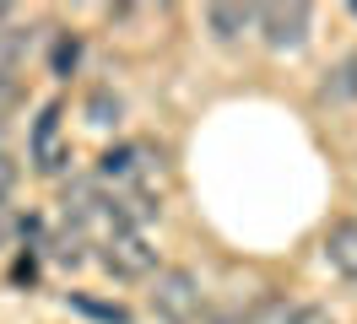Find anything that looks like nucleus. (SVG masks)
I'll list each match as a JSON object with an SVG mask.
<instances>
[{
  "label": "nucleus",
  "instance_id": "obj_1",
  "mask_svg": "<svg viewBox=\"0 0 357 324\" xmlns=\"http://www.w3.org/2000/svg\"><path fill=\"white\" fill-rule=\"evenodd\" d=\"M152 314L162 324H201L206 302H201V276L190 265H168L152 281Z\"/></svg>",
  "mask_w": 357,
  "mask_h": 324
},
{
  "label": "nucleus",
  "instance_id": "obj_2",
  "mask_svg": "<svg viewBox=\"0 0 357 324\" xmlns=\"http://www.w3.org/2000/svg\"><path fill=\"white\" fill-rule=\"evenodd\" d=\"M157 265V249L146 243L141 233H114L109 243H103V270L119 281H135V276H152Z\"/></svg>",
  "mask_w": 357,
  "mask_h": 324
},
{
  "label": "nucleus",
  "instance_id": "obj_3",
  "mask_svg": "<svg viewBox=\"0 0 357 324\" xmlns=\"http://www.w3.org/2000/svg\"><path fill=\"white\" fill-rule=\"evenodd\" d=\"M255 22H260V38L271 49H298L309 38V6H298V0L292 6H260Z\"/></svg>",
  "mask_w": 357,
  "mask_h": 324
},
{
  "label": "nucleus",
  "instance_id": "obj_4",
  "mask_svg": "<svg viewBox=\"0 0 357 324\" xmlns=\"http://www.w3.org/2000/svg\"><path fill=\"white\" fill-rule=\"evenodd\" d=\"M325 259H331L347 281H357V216L331 222V233H325Z\"/></svg>",
  "mask_w": 357,
  "mask_h": 324
},
{
  "label": "nucleus",
  "instance_id": "obj_5",
  "mask_svg": "<svg viewBox=\"0 0 357 324\" xmlns=\"http://www.w3.org/2000/svg\"><path fill=\"white\" fill-rule=\"evenodd\" d=\"M33 157H38L44 173H60V162H66V146H60V108L54 103H49L44 114H38V125H33Z\"/></svg>",
  "mask_w": 357,
  "mask_h": 324
},
{
  "label": "nucleus",
  "instance_id": "obj_6",
  "mask_svg": "<svg viewBox=\"0 0 357 324\" xmlns=\"http://www.w3.org/2000/svg\"><path fill=\"white\" fill-rule=\"evenodd\" d=\"M146 157V146H109L103 157H98V178H119V184H130V178H141V162Z\"/></svg>",
  "mask_w": 357,
  "mask_h": 324
},
{
  "label": "nucleus",
  "instance_id": "obj_7",
  "mask_svg": "<svg viewBox=\"0 0 357 324\" xmlns=\"http://www.w3.org/2000/svg\"><path fill=\"white\" fill-rule=\"evenodd\" d=\"M249 22H255V6H211V11H206V27H211L217 43H233Z\"/></svg>",
  "mask_w": 357,
  "mask_h": 324
},
{
  "label": "nucleus",
  "instance_id": "obj_8",
  "mask_svg": "<svg viewBox=\"0 0 357 324\" xmlns=\"http://www.w3.org/2000/svg\"><path fill=\"white\" fill-rule=\"evenodd\" d=\"M325 98H331V103H357V49L331 65V76H325Z\"/></svg>",
  "mask_w": 357,
  "mask_h": 324
},
{
  "label": "nucleus",
  "instance_id": "obj_9",
  "mask_svg": "<svg viewBox=\"0 0 357 324\" xmlns=\"http://www.w3.org/2000/svg\"><path fill=\"white\" fill-rule=\"evenodd\" d=\"M125 114V103H119V92H109V86H98L87 98V125H98V130H109L114 119Z\"/></svg>",
  "mask_w": 357,
  "mask_h": 324
},
{
  "label": "nucleus",
  "instance_id": "obj_10",
  "mask_svg": "<svg viewBox=\"0 0 357 324\" xmlns=\"http://www.w3.org/2000/svg\"><path fill=\"white\" fill-rule=\"evenodd\" d=\"M54 259L60 265H82L87 259V227H66V233L54 238Z\"/></svg>",
  "mask_w": 357,
  "mask_h": 324
},
{
  "label": "nucleus",
  "instance_id": "obj_11",
  "mask_svg": "<svg viewBox=\"0 0 357 324\" xmlns=\"http://www.w3.org/2000/svg\"><path fill=\"white\" fill-rule=\"evenodd\" d=\"M76 60H82V43L70 38V33H60V43H54V54H49V65H54V76H70V70H76Z\"/></svg>",
  "mask_w": 357,
  "mask_h": 324
},
{
  "label": "nucleus",
  "instance_id": "obj_12",
  "mask_svg": "<svg viewBox=\"0 0 357 324\" xmlns=\"http://www.w3.org/2000/svg\"><path fill=\"white\" fill-rule=\"evenodd\" d=\"M17 108H22V82H17L11 70H0V125L17 119Z\"/></svg>",
  "mask_w": 357,
  "mask_h": 324
},
{
  "label": "nucleus",
  "instance_id": "obj_13",
  "mask_svg": "<svg viewBox=\"0 0 357 324\" xmlns=\"http://www.w3.org/2000/svg\"><path fill=\"white\" fill-rule=\"evenodd\" d=\"M22 27H11V22H6V11H0V70H6V65L17 60V54H22Z\"/></svg>",
  "mask_w": 357,
  "mask_h": 324
},
{
  "label": "nucleus",
  "instance_id": "obj_14",
  "mask_svg": "<svg viewBox=\"0 0 357 324\" xmlns=\"http://www.w3.org/2000/svg\"><path fill=\"white\" fill-rule=\"evenodd\" d=\"M76 308H82V314H92V319H103V324H130V314H125V308H109V302L76 298Z\"/></svg>",
  "mask_w": 357,
  "mask_h": 324
},
{
  "label": "nucleus",
  "instance_id": "obj_15",
  "mask_svg": "<svg viewBox=\"0 0 357 324\" xmlns=\"http://www.w3.org/2000/svg\"><path fill=\"white\" fill-rule=\"evenodd\" d=\"M17 178H22V168H17V157H11V151H0V206L11 200V190H17Z\"/></svg>",
  "mask_w": 357,
  "mask_h": 324
},
{
  "label": "nucleus",
  "instance_id": "obj_16",
  "mask_svg": "<svg viewBox=\"0 0 357 324\" xmlns=\"http://www.w3.org/2000/svg\"><path fill=\"white\" fill-rule=\"evenodd\" d=\"M287 324H331V314L319 308V302H303V308H292Z\"/></svg>",
  "mask_w": 357,
  "mask_h": 324
},
{
  "label": "nucleus",
  "instance_id": "obj_17",
  "mask_svg": "<svg viewBox=\"0 0 357 324\" xmlns=\"http://www.w3.org/2000/svg\"><path fill=\"white\" fill-rule=\"evenodd\" d=\"M201 324H249L238 308H211V314H201Z\"/></svg>",
  "mask_w": 357,
  "mask_h": 324
},
{
  "label": "nucleus",
  "instance_id": "obj_18",
  "mask_svg": "<svg viewBox=\"0 0 357 324\" xmlns=\"http://www.w3.org/2000/svg\"><path fill=\"white\" fill-rule=\"evenodd\" d=\"M11 233H17V222H11V216H6V206H0V249L11 243Z\"/></svg>",
  "mask_w": 357,
  "mask_h": 324
},
{
  "label": "nucleus",
  "instance_id": "obj_19",
  "mask_svg": "<svg viewBox=\"0 0 357 324\" xmlns=\"http://www.w3.org/2000/svg\"><path fill=\"white\" fill-rule=\"evenodd\" d=\"M352 17H357V6H352Z\"/></svg>",
  "mask_w": 357,
  "mask_h": 324
}]
</instances>
